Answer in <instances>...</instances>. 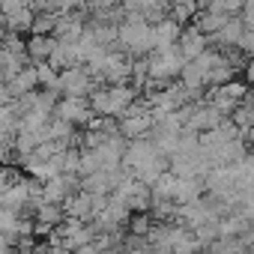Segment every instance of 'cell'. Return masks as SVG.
I'll list each match as a JSON object with an SVG mask.
<instances>
[{"label": "cell", "mask_w": 254, "mask_h": 254, "mask_svg": "<svg viewBox=\"0 0 254 254\" xmlns=\"http://www.w3.org/2000/svg\"><path fill=\"white\" fill-rule=\"evenodd\" d=\"M245 78H248V84H254V57L245 63Z\"/></svg>", "instance_id": "cell-18"}, {"label": "cell", "mask_w": 254, "mask_h": 254, "mask_svg": "<svg viewBox=\"0 0 254 254\" xmlns=\"http://www.w3.org/2000/svg\"><path fill=\"white\" fill-rule=\"evenodd\" d=\"M120 45L132 57H147L156 51V30L150 21H123L120 24Z\"/></svg>", "instance_id": "cell-2"}, {"label": "cell", "mask_w": 254, "mask_h": 254, "mask_svg": "<svg viewBox=\"0 0 254 254\" xmlns=\"http://www.w3.org/2000/svg\"><path fill=\"white\" fill-rule=\"evenodd\" d=\"M135 102H138V90L132 84H102L90 96V105L99 117H117V120Z\"/></svg>", "instance_id": "cell-1"}, {"label": "cell", "mask_w": 254, "mask_h": 254, "mask_svg": "<svg viewBox=\"0 0 254 254\" xmlns=\"http://www.w3.org/2000/svg\"><path fill=\"white\" fill-rule=\"evenodd\" d=\"M75 254H105V251H102V248H99L96 242H90V245H84V248H78Z\"/></svg>", "instance_id": "cell-17"}, {"label": "cell", "mask_w": 254, "mask_h": 254, "mask_svg": "<svg viewBox=\"0 0 254 254\" xmlns=\"http://www.w3.org/2000/svg\"><path fill=\"white\" fill-rule=\"evenodd\" d=\"M197 6H200V0H174V3H171V15L183 24V21L197 15Z\"/></svg>", "instance_id": "cell-14"}, {"label": "cell", "mask_w": 254, "mask_h": 254, "mask_svg": "<svg viewBox=\"0 0 254 254\" xmlns=\"http://www.w3.org/2000/svg\"><path fill=\"white\" fill-rule=\"evenodd\" d=\"M57 45H60V39H57V36H39V33H30V39H27L30 63H36V66H39V63H48Z\"/></svg>", "instance_id": "cell-8"}, {"label": "cell", "mask_w": 254, "mask_h": 254, "mask_svg": "<svg viewBox=\"0 0 254 254\" xmlns=\"http://www.w3.org/2000/svg\"><path fill=\"white\" fill-rule=\"evenodd\" d=\"M180 51L186 54V60H194V57H200V54L209 51V36H206L197 24H191V27H186L183 36H180Z\"/></svg>", "instance_id": "cell-7"}, {"label": "cell", "mask_w": 254, "mask_h": 254, "mask_svg": "<svg viewBox=\"0 0 254 254\" xmlns=\"http://www.w3.org/2000/svg\"><path fill=\"white\" fill-rule=\"evenodd\" d=\"M230 18H233V15H224V12H212V9H203V12L194 18V24H197V27H200V30H203L209 39H215V36L224 30V24H227Z\"/></svg>", "instance_id": "cell-10"}, {"label": "cell", "mask_w": 254, "mask_h": 254, "mask_svg": "<svg viewBox=\"0 0 254 254\" xmlns=\"http://www.w3.org/2000/svg\"><path fill=\"white\" fill-rule=\"evenodd\" d=\"M81 191H87V194H111L114 186H111L108 171H96L90 177H81Z\"/></svg>", "instance_id": "cell-12"}, {"label": "cell", "mask_w": 254, "mask_h": 254, "mask_svg": "<svg viewBox=\"0 0 254 254\" xmlns=\"http://www.w3.org/2000/svg\"><path fill=\"white\" fill-rule=\"evenodd\" d=\"M239 51H245L248 57H254V30H245V36L239 42Z\"/></svg>", "instance_id": "cell-16"}, {"label": "cell", "mask_w": 254, "mask_h": 254, "mask_svg": "<svg viewBox=\"0 0 254 254\" xmlns=\"http://www.w3.org/2000/svg\"><path fill=\"white\" fill-rule=\"evenodd\" d=\"M54 117H60V120H69V123H75V126H90V120L96 117V111H93V105H90V99H81V96H63L60 102H57V111H54Z\"/></svg>", "instance_id": "cell-6"}, {"label": "cell", "mask_w": 254, "mask_h": 254, "mask_svg": "<svg viewBox=\"0 0 254 254\" xmlns=\"http://www.w3.org/2000/svg\"><path fill=\"white\" fill-rule=\"evenodd\" d=\"M153 30H156V48H171V45H180V36H183V27H180V21L171 15V18H165V21H159V24H153Z\"/></svg>", "instance_id": "cell-9"}, {"label": "cell", "mask_w": 254, "mask_h": 254, "mask_svg": "<svg viewBox=\"0 0 254 254\" xmlns=\"http://www.w3.org/2000/svg\"><path fill=\"white\" fill-rule=\"evenodd\" d=\"M206 102L215 105L224 117H233V111L245 102V87L239 81H230V84H221V87H209L206 90Z\"/></svg>", "instance_id": "cell-5"}, {"label": "cell", "mask_w": 254, "mask_h": 254, "mask_svg": "<svg viewBox=\"0 0 254 254\" xmlns=\"http://www.w3.org/2000/svg\"><path fill=\"white\" fill-rule=\"evenodd\" d=\"M245 30H248V27H245L242 15H239V18L233 15V18H230V21L224 24V30H221L218 36H215V42H218V45H224V48H239V42H242Z\"/></svg>", "instance_id": "cell-11"}, {"label": "cell", "mask_w": 254, "mask_h": 254, "mask_svg": "<svg viewBox=\"0 0 254 254\" xmlns=\"http://www.w3.org/2000/svg\"><path fill=\"white\" fill-rule=\"evenodd\" d=\"M183 66H186V54L180 51V45L156 48V51L150 54V78H153V81L174 84V78H180Z\"/></svg>", "instance_id": "cell-3"}, {"label": "cell", "mask_w": 254, "mask_h": 254, "mask_svg": "<svg viewBox=\"0 0 254 254\" xmlns=\"http://www.w3.org/2000/svg\"><path fill=\"white\" fill-rule=\"evenodd\" d=\"M60 93L63 96H93L96 93V78L87 66H72L66 72H60Z\"/></svg>", "instance_id": "cell-4"}, {"label": "cell", "mask_w": 254, "mask_h": 254, "mask_svg": "<svg viewBox=\"0 0 254 254\" xmlns=\"http://www.w3.org/2000/svg\"><path fill=\"white\" fill-rule=\"evenodd\" d=\"M200 6L212 12H224V15H239L245 9V0H200Z\"/></svg>", "instance_id": "cell-13"}, {"label": "cell", "mask_w": 254, "mask_h": 254, "mask_svg": "<svg viewBox=\"0 0 254 254\" xmlns=\"http://www.w3.org/2000/svg\"><path fill=\"white\" fill-rule=\"evenodd\" d=\"M129 230H132L135 236H150V230H153V215H150V212H132Z\"/></svg>", "instance_id": "cell-15"}]
</instances>
